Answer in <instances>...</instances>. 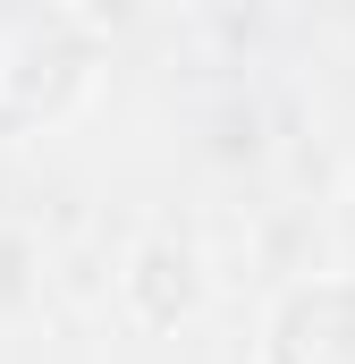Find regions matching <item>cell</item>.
Listing matches in <instances>:
<instances>
[{"instance_id":"6da1fadb","label":"cell","mask_w":355,"mask_h":364,"mask_svg":"<svg viewBox=\"0 0 355 364\" xmlns=\"http://www.w3.org/2000/svg\"><path fill=\"white\" fill-rule=\"evenodd\" d=\"M102 34L60 0H0V144L68 119L93 93Z\"/></svg>"},{"instance_id":"7a4b0ae2","label":"cell","mask_w":355,"mask_h":364,"mask_svg":"<svg viewBox=\"0 0 355 364\" xmlns=\"http://www.w3.org/2000/svg\"><path fill=\"white\" fill-rule=\"evenodd\" d=\"M263 364H355V272L296 279L263 322Z\"/></svg>"},{"instance_id":"3957f363","label":"cell","mask_w":355,"mask_h":364,"mask_svg":"<svg viewBox=\"0 0 355 364\" xmlns=\"http://www.w3.org/2000/svg\"><path fill=\"white\" fill-rule=\"evenodd\" d=\"M119 296H127V314H144L153 331L203 314V296H212L203 246H195V237H170V229L136 237V255H127V272H119Z\"/></svg>"}]
</instances>
